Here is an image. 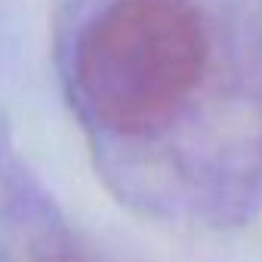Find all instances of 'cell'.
Masks as SVG:
<instances>
[{"label": "cell", "instance_id": "1", "mask_svg": "<svg viewBox=\"0 0 262 262\" xmlns=\"http://www.w3.org/2000/svg\"><path fill=\"white\" fill-rule=\"evenodd\" d=\"M204 25L188 0H111L77 47V96L114 133L170 120L201 83Z\"/></svg>", "mask_w": 262, "mask_h": 262}]
</instances>
